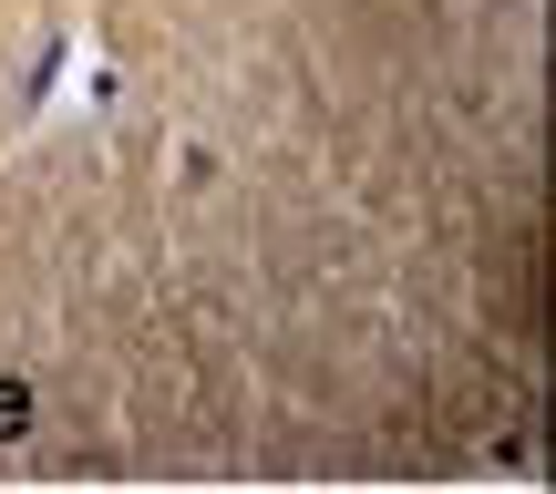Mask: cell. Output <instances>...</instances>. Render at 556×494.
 I'll return each mask as SVG.
<instances>
[]
</instances>
